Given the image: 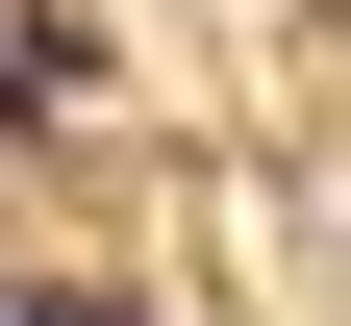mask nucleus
Segmentation results:
<instances>
[{"label": "nucleus", "instance_id": "1", "mask_svg": "<svg viewBox=\"0 0 351 326\" xmlns=\"http://www.w3.org/2000/svg\"><path fill=\"white\" fill-rule=\"evenodd\" d=\"M75 101V51H51V25H0V126H51Z\"/></svg>", "mask_w": 351, "mask_h": 326}]
</instances>
